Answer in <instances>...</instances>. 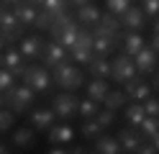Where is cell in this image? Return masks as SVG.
Here are the masks:
<instances>
[{"instance_id":"obj_1","label":"cell","mask_w":159,"mask_h":154,"mask_svg":"<svg viewBox=\"0 0 159 154\" xmlns=\"http://www.w3.org/2000/svg\"><path fill=\"white\" fill-rule=\"evenodd\" d=\"M49 34H52V39L59 41L64 49H72V46L77 44L80 34H82V28H80L75 13H69V10H67V13H62L59 18H54V23H52V28H49Z\"/></svg>"},{"instance_id":"obj_2","label":"cell","mask_w":159,"mask_h":154,"mask_svg":"<svg viewBox=\"0 0 159 154\" xmlns=\"http://www.w3.org/2000/svg\"><path fill=\"white\" fill-rule=\"evenodd\" d=\"M52 80L57 82V87H64L69 92H75L85 85V72L72 59H64V62H59V64L52 67Z\"/></svg>"},{"instance_id":"obj_3","label":"cell","mask_w":159,"mask_h":154,"mask_svg":"<svg viewBox=\"0 0 159 154\" xmlns=\"http://www.w3.org/2000/svg\"><path fill=\"white\" fill-rule=\"evenodd\" d=\"M34 103H36V90L31 85H26V82H21V85L16 82L5 92V105L13 113H26L28 108H34Z\"/></svg>"},{"instance_id":"obj_4","label":"cell","mask_w":159,"mask_h":154,"mask_svg":"<svg viewBox=\"0 0 159 154\" xmlns=\"http://www.w3.org/2000/svg\"><path fill=\"white\" fill-rule=\"evenodd\" d=\"M23 31H26V26L18 21L16 10H13L11 5H3V3H0V34L8 39V44L18 41V39L23 36Z\"/></svg>"},{"instance_id":"obj_5","label":"cell","mask_w":159,"mask_h":154,"mask_svg":"<svg viewBox=\"0 0 159 154\" xmlns=\"http://www.w3.org/2000/svg\"><path fill=\"white\" fill-rule=\"evenodd\" d=\"M93 57H95V51H93V34H90V28H82L77 44L69 49V59H72L75 64H80V67H87L93 62Z\"/></svg>"},{"instance_id":"obj_6","label":"cell","mask_w":159,"mask_h":154,"mask_svg":"<svg viewBox=\"0 0 159 154\" xmlns=\"http://www.w3.org/2000/svg\"><path fill=\"white\" fill-rule=\"evenodd\" d=\"M52 108H54V113H57V118L72 121L75 116H80V110H77V108H80V98L75 95V92L64 90V92H59V95H54Z\"/></svg>"},{"instance_id":"obj_7","label":"cell","mask_w":159,"mask_h":154,"mask_svg":"<svg viewBox=\"0 0 159 154\" xmlns=\"http://www.w3.org/2000/svg\"><path fill=\"white\" fill-rule=\"evenodd\" d=\"M113 64V69H111V80L116 82V85H126L131 77H136L139 75V69H136V64H134V57H128V54H116V59L111 62Z\"/></svg>"},{"instance_id":"obj_8","label":"cell","mask_w":159,"mask_h":154,"mask_svg":"<svg viewBox=\"0 0 159 154\" xmlns=\"http://www.w3.org/2000/svg\"><path fill=\"white\" fill-rule=\"evenodd\" d=\"M23 82L26 85H31L36 92H49V87H52V75H49L46 67H39V64H28L26 72H23Z\"/></svg>"},{"instance_id":"obj_9","label":"cell","mask_w":159,"mask_h":154,"mask_svg":"<svg viewBox=\"0 0 159 154\" xmlns=\"http://www.w3.org/2000/svg\"><path fill=\"white\" fill-rule=\"evenodd\" d=\"M123 90H126L128 100H139V103H144L149 95H154V87H152V82L141 80V75L131 77V80H128L126 85H123Z\"/></svg>"},{"instance_id":"obj_10","label":"cell","mask_w":159,"mask_h":154,"mask_svg":"<svg viewBox=\"0 0 159 154\" xmlns=\"http://www.w3.org/2000/svg\"><path fill=\"white\" fill-rule=\"evenodd\" d=\"M44 44L46 41L39 36V34H31V36H21L18 39V49H21V54L34 62V59H41V51H44Z\"/></svg>"},{"instance_id":"obj_11","label":"cell","mask_w":159,"mask_h":154,"mask_svg":"<svg viewBox=\"0 0 159 154\" xmlns=\"http://www.w3.org/2000/svg\"><path fill=\"white\" fill-rule=\"evenodd\" d=\"M64 59H69V49H64L59 41L52 39V41L44 44V51H41V64L44 67H54V64H59Z\"/></svg>"},{"instance_id":"obj_12","label":"cell","mask_w":159,"mask_h":154,"mask_svg":"<svg viewBox=\"0 0 159 154\" xmlns=\"http://www.w3.org/2000/svg\"><path fill=\"white\" fill-rule=\"evenodd\" d=\"M134 64H136V69H139V75H152V72L157 69V64H159V54L146 44V46L134 57Z\"/></svg>"},{"instance_id":"obj_13","label":"cell","mask_w":159,"mask_h":154,"mask_svg":"<svg viewBox=\"0 0 159 154\" xmlns=\"http://www.w3.org/2000/svg\"><path fill=\"white\" fill-rule=\"evenodd\" d=\"M116 139H118V144H121V149H123V152H131V154H136V152H139V147H141V141H144L141 131H139L136 126L121 128V131L116 133Z\"/></svg>"},{"instance_id":"obj_14","label":"cell","mask_w":159,"mask_h":154,"mask_svg":"<svg viewBox=\"0 0 159 154\" xmlns=\"http://www.w3.org/2000/svg\"><path fill=\"white\" fill-rule=\"evenodd\" d=\"M100 8L98 5H93V0L90 3H85V5H77L75 8V18H77V23L80 26H85V28H93V26H98L100 23Z\"/></svg>"},{"instance_id":"obj_15","label":"cell","mask_w":159,"mask_h":154,"mask_svg":"<svg viewBox=\"0 0 159 154\" xmlns=\"http://www.w3.org/2000/svg\"><path fill=\"white\" fill-rule=\"evenodd\" d=\"M26 62H28V59L21 54V49H18V46H5V49H3V64L11 69L13 75H23L26 67H28Z\"/></svg>"},{"instance_id":"obj_16","label":"cell","mask_w":159,"mask_h":154,"mask_svg":"<svg viewBox=\"0 0 159 154\" xmlns=\"http://www.w3.org/2000/svg\"><path fill=\"white\" fill-rule=\"evenodd\" d=\"M144 26H146V16H144L141 5H128V10L121 16V28H126V31H144Z\"/></svg>"},{"instance_id":"obj_17","label":"cell","mask_w":159,"mask_h":154,"mask_svg":"<svg viewBox=\"0 0 159 154\" xmlns=\"http://www.w3.org/2000/svg\"><path fill=\"white\" fill-rule=\"evenodd\" d=\"M28 121H31V126L39 128V131H49L57 123V113L54 108H36L28 113Z\"/></svg>"},{"instance_id":"obj_18","label":"cell","mask_w":159,"mask_h":154,"mask_svg":"<svg viewBox=\"0 0 159 154\" xmlns=\"http://www.w3.org/2000/svg\"><path fill=\"white\" fill-rule=\"evenodd\" d=\"M121 46V36H93V51L95 57H111Z\"/></svg>"},{"instance_id":"obj_19","label":"cell","mask_w":159,"mask_h":154,"mask_svg":"<svg viewBox=\"0 0 159 154\" xmlns=\"http://www.w3.org/2000/svg\"><path fill=\"white\" fill-rule=\"evenodd\" d=\"M121 44H123V54L136 57L139 51L146 46V41H144V34H141V31H126V34L121 36Z\"/></svg>"},{"instance_id":"obj_20","label":"cell","mask_w":159,"mask_h":154,"mask_svg":"<svg viewBox=\"0 0 159 154\" xmlns=\"http://www.w3.org/2000/svg\"><path fill=\"white\" fill-rule=\"evenodd\" d=\"M13 10H16V16H18V21L26 26V28H34V23H36V16H39V5H31L28 0H21L18 5H13Z\"/></svg>"},{"instance_id":"obj_21","label":"cell","mask_w":159,"mask_h":154,"mask_svg":"<svg viewBox=\"0 0 159 154\" xmlns=\"http://www.w3.org/2000/svg\"><path fill=\"white\" fill-rule=\"evenodd\" d=\"M108 92H111V85H108V80H100V77H93V82L85 85V95L93 98L95 103H100V105H103Z\"/></svg>"},{"instance_id":"obj_22","label":"cell","mask_w":159,"mask_h":154,"mask_svg":"<svg viewBox=\"0 0 159 154\" xmlns=\"http://www.w3.org/2000/svg\"><path fill=\"white\" fill-rule=\"evenodd\" d=\"M36 144V128L34 126H18L13 131V147L18 149H31Z\"/></svg>"},{"instance_id":"obj_23","label":"cell","mask_w":159,"mask_h":154,"mask_svg":"<svg viewBox=\"0 0 159 154\" xmlns=\"http://www.w3.org/2000/svg\"><path fill=\"white\" fill-rule=\"evenodd\" d=\"M93 152H98V154H118V152H123V149H121V144H118V139H116V136L100 133V136L95 139Z\"/></svg>"},{"instance_id":"obj_24","label":"cell","mask_w":159,"mask_h":154,"mask_svg":"<svg viewBox=\"0 0 159 154\" xmlns=\"http://www.w3.org/2000/svg\"><path fill=\"white\" fill-rule=\"evenodd\" d=\"M72 136H75V128L69 126V123H54L52 128H49V141L52 144H67V141H72Z\"/></svg>"},{"instance_id":"obj_25","label":"cell","mask_w":159,"mask_h":154,"mask_svg":"<svg viewBox=\"0 0 159 154\" xmlns=\"http://www.w3.org/2000/svg\"><path fill=\"white\" fill-rule=\"evenodd\" d=\"M111 69H113V64L108 62V57H93V62L87 64V72H90L93 77H100V80L111 77Z\"/></svg>"},{"instance_id":"obj_26","label":"cell","mask_w":159,"mask_h":154,"mask_svg":"<svg viewBox=\"0 0 159 154\" xmlns=\"http://www.w3.org/2000/svg\"><path fill=\"white\" fill-rule=\"evenodd\" d=\"M144 116H146L144 103H139V100H128V105H126V123H128V126H139V123L144 121Z\"/></svg>"},{"instance_id":"obj_27","label":"cell","mask_w":159,"mask_h":154,"mask_svg":"<svg viewBox=\"0 0 159 154\" xmlns=\"http://www.w3.org/2000/svg\"><path fill=\"white\" fill-rule=\"evenodd\" d=\"M103 105H105V108H111V110H121V108H126V105H128V95H126V90H111V92L105 95Z\"/></svg>"},{"instance_id":"obj_28","label":"cell","mask_w":159,"mask_h":154,"mask_svg":"<svg viewBox=\"0 0 159 154\" xmlns=\"http://www.w3.org/2000/svg\"><path fill=\"white\" fill-rule=\"evenodd\" d=\"M103 131H105V128H103V123L98 121V118H85V123L80 126V133H82L85 139H93V141L100 136Z\"/></svg>"},{"instance_id":"obj_29","label":"cell","mask_w":159,"mask_h":154,"mask_svg":"<svg viewBox=\"0 0 159 154\" xmlns=\"http://www.w3.org/2000/svg\"><path fill=\"white\" fill-rule=\"evenodd\" d=\"M136 128L141 131L144 139H152L154 133H159V118H157V116H144V121L139 123Z\"/></svg>"},{"instance_id":"obj_30","label":"cell","mask_w":159,"mask_h":154,"mask_svg":"<svg viewBox=\"0 0 159 154\" xmlns=\"http://www.w3.org/2000/svg\"><path fill=\"white\" fill-rule=\"evenodd\" d=\"M80 116H82V118H95L98 116V110H100V103H95L93 98H80Z\"/></svg>"},{"instance_id":"obj_31","label":"cell","mask_w":159,"mask_h":154,"mask_svg":"<svg viewBox=\"0 0 159 154\" xmlns=\"http://www.w3.org/2000/svg\"><path fill=\"white\" fill-rule=\"evenodd\" d=\"M41 8L46 10V13H52L54 18H59L62 13H67V10H69V0H44Z\"/></svg>"},{"instance_id":"obj_32","label":"cell","mask_w":159,"mask_h":154,"mask_svg":"<svg viewBox=\"0 0 159 154\" xmlns=\"http://www.w3.org/2000/svg\"><path fill=\"white\" fill-rule=\"evenodd\" d=\"M98 121L103 123V128H111V126H116V121H118V110H111V108H100L98 110V116H95Z\"/></svg>"},{"instance_id":"obj_33","label":"cell","mask_w":159,"mask_h":154,"mask_svg":"<svg viewBox=\"0 0 159 154\" xmlns=\"http://www.w3.org/2000/svg\"><path fill=\"white\" fill-rule=\"evenodd\" d=\"M128 5H131V0H105L108 13H113V16H118V18L128 10Z\"/></svg>"},{"instance_id":"obj_34","label":"cell","mask_w":159,"mask_h":154,"mask_svg":"<svg viewBox=\"0 0 159 154\" xmlns=\"http://www.w3.org/2000/svg\"><path fill=\"white\" fill-rule=\"evenodd\" d=\"M13 123H16V113L11 108H0V133H5L8 128H13Z\"/></svg>"},{"instance_id":"obj_35","label":"cell","mask_w":159,"mask_h":154,"mask_svg":"<svg viewBox=\"0 0 159 154\" xmlns=\"http://www.w3.org/2000/svg\"><path fill=\"white\" fill-rule=\"evenodd\" d=\"M16 77H18V75H13V72L3 64V67H0V90H3V92H8V90L16 85Z\"/></svg>"},{"instance_id":"obj_36","label":"cell","mask_w":159,"mask_h":154,"mask_svg":"<svg viewBox=\"0 0 159 154\" xmlns=\"http://www.w3.org/2000/svg\"><path fill=\"white\" fill-rule=\"evenodd\" d=\"M52 23H54V16L46 13V10L41 8V10H39V16H36L34 28H39V34H41V31H49V28H52Z\"/></svg>"},{"instance_id":"obj_37","label":"cell","mask_w":159,"mask_h":154,"mask_svg":"<svg viewBox=\"0 0 159 154\" xmlns=\"http://www.w3.org/2000/svg\"><path fill=\"white\" fill-rule=\"evenodd\" d=\"M141 10L146 18H159V0H141Z\"/></svg>"},{"instance_id":"obj_38","label":"cell","mask_w":159,"mask_h":154,"mask_svg":"<svg viewBox=\"0 0 159 154\" xmlns=\"http://www.w3.org/2000/svg\"><path fill=\"white\" fill-rule=\"evenodd\" d=\"M144 110H146V116H157L159 118V98L157 95H149L144 100Z\"/></svg>"},{"instance_id":"obj_39","label":"cell","mask_w":159,"mask_h":154,"mask_svg":"<svg viewBox=\"0 0 159 154\" xmlns=\"http://www.w3.org/2000/svg\"><path fill=\"white\" fill-rule=\"evenodd\" d=\"M49 154H67L69 149H64V144H52V149H46Z\"/></svg>"},{"instance_id":"obj_40","label":"cell","mask_w":159,"mask_h":154,"mask_svg":"<svg viewBox=\"0 0 159 154\" xmlns=\"http://www.w3.org/2000/svg\"><path fill=\"white\" fill-rule=\"evenodd\" d=\"M152 87H154V90H159V69H154V72H152Z\"/></svg>"},{"instance_id":"obj_41","label":"cell","mask_w":159,"mask_h":154,"mask_svg":"<svg viewBox=\"0 0 159 154\" xmlns=\"http://www.w3.org/2000/svg\"><path fill=\"white\" fill-rule=\"evenodd\" d=\"M149 46H152L157 54H159V36H152V44H149Z\"/></svg>"},{"instance_id":"obj_42","label":"cell","mask_w":159,"mask_h":154,"mask_svg":"<svg viewBox=\"0 0 159 154\" xmlns=\"http://www.w3.org/2000/svg\"><path fill=\"white\" fill-rule=\"evenodd\" d=\"M8 152H13L11 147H8V144L5 141H0V154H8Z\"/></svg>"},{"instance_id":"obj_43","label":"cell","mask_w":159,"mask_h":154,"mask_svg":"<svg viewBox=\"0 0 159 154\" xmlns=\"http://www.w3.org/2000/svg\"><path fill=\"white\" fill-rule=\"evenodd\" d=\"M85 3H90V0H69V5L77 8V5H85Z\"/></svg>"},{"instance_id":"obj_44","label":"cell","mask_w":159,"mask_h":154,"mask_svg":"<svg viewBox=\"0 0 159 154\" xmlns=\"http://www.w3.org/2000/svg\"><path fill=\"white\" fill-rule=\"evenodd\" d=\"M0 3H3V5H11V8H13V5H18V3H21V0H0Z\"/></svg>"},{"instance_id":"obj_45","label":"cell","mask_w":159,"mask_h":154,"mask_svg":"<svg viewBox=\"0 0 159 154\" xmlns=\"http://www.w3.org/2000/svg\"><path fill=\"white\" fill-rule=\"evenodd\" d=\"M152 144H154V149L159 152V133H154V136H152Z\"/></svg>"},{"instance_id":"obj_46","label":"cell","mask_w":159,"mask_h":154,"mask_svg":"<svg viewBox=\"0 0 159 154\" xmlns=\"http://www.w3.org/2000/svg\"><path fill=\"white\" fill-rule=\"evenodd\" d=\"M5 46H8V39H5V36H3V34H0V51H3V49H5Z\"/></svg>"},{"instance_id":"obj_47","label":"cell","mask_w":159,"mask_h":154,"mask_svg":"<svg viewBox=\"0 0 159 154\" xmlns=\"http://www.w3.org/2000/svg\"><path fill=\"white\" fill-rule=\"evenodd\" d=\"M154 36H159V18H154Z\"/></svg>"},{"instance_id":"obj_48","label":"cell","mask_w":159,"mask_h":154,"mask_svg":"<svg viewBox=\"0 0 159 154\" xmlns=\"http://www.w3.org/2000/svg\"><path fill=\"white\" fill-rule=\"evenodd\" d=\"M0 108H5V92L0 90Z\"/></svg>"},{"instance_id":"obj_49","label":"cell","mask_w":159,"mask_h":154,"mask_svg":"<svg viewBox=\"0 0 159 154\" xmlns=\"http://www.w3.org/2000/svg\"><path fill=\"white\" fill-rule=\"evenodd\" d=\"M28 3H31V5H41L44 0H28Z\"/></svg>"}]
</instances>
